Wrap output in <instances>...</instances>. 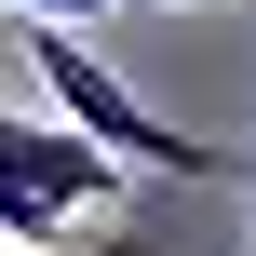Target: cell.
<instances>
[{"label":"cell","mask_w":256,"mask_h":256,"mask_svg":"<svg viewBox=\"0 0 256 256\" xmlns=\"http://www.w3.org/2000/svg\"><path fill=\"white\" fill-rule=\"evenodd\" d=\"M0 14H40V27H94L108 0H0Z\"/></svg>","instance_id":"2"},{"label":"cell","mask_w":256,"mask_h":256,"mask_svg":"<svg viewBox=\"0 0 256 256\" xmlns=\"http://www.w3.org/2000/svg\"><path fill=\"white\" fill-rule=\"evenodd\" d=\"M176 14H230V0H176Z\"/></svg>","instance_id":"4"},{"label":"cell","mask_w":256,"mask_h":256,"mask_svg":"<svg viewBox=\"0 0 256 256\" xmlns=\"http://www.w3.org/2000/svg\"><path fill=\"white\" fill-rule=\"evenodd\" d=\"M40 256H108V243H40Z\"/></svg>","instance_id":"3"},{"label":"cell","mask_w":256,"mask_h":256,"mask_svg":"<svg viewBox=\"0 0 256 256\" xmlns=\"http://www.w3.org/2000/svg\"><path fill=\"white\" fill-rule=\"evenodd\" d=\"M27 54H40V94H54V122H68V135H94L122 176H135V162H148V176H189V189H230V176H256V162H230L216 135H176V122H162V108H148V94H135V81L94 54V40H68V27H27Z\"/></svg>","instance_id":"1"},{"label":"cell","mask_w":256,"mask_h":256,"mask_svg":"<svg viewBox=\"0 0 256 256\" xmlns=\"http://www.w3.org/2000/svg\"><path fill=\"white\" fill-rule=\"evenodd\" d=\"M243 256H256V243H243Z\"/></svg>","instance_id":"5"}]
</instances>
